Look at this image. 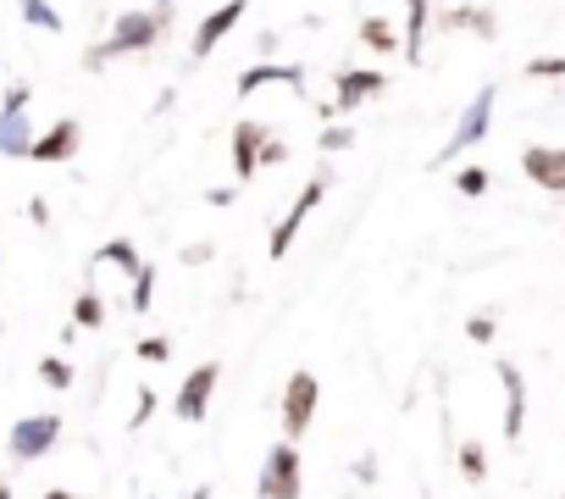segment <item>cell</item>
Returning <instances> with one entry per match:
<instances>
[{
	"mask_svg": "<svg viewBox=\"0 0 565 499\" xmlns=\"http://www.w3.org/2000/svg\"><path fill=\"white\" fill-rule=\"evenodd\" d=\"M306 493V466H300V444L282 438L266 449L260 477H255V499H300Z\"/></svg>",
	"mask_w": 565,
	"mask_h": 499,
	"instance_id": "cell-2",
	"label": "cell"
},
{
	"mask_svg": "<svg viewBox=\"0 0 565 499\" xmlns=\"http://www.w3.org/2000/svg\"><path fill=\"white\" fill-rule=\"evenodd\" d=\"M244 7H249V0H222L216 12H205V23L194 29V45H189V51H194V56H211V51H216V45H222V40L238 29Z\"/></svg>",
	"mask_w": 565,
	"mask_h": 499,
	"instance_id": "cell-12",
	"label": "cell"
},
{
	"mask_svg": "<svg viewBox=\"0 0 565 499\" xmlns=\"http://www.w3.org/2000/svg\"><path fill=\"white\" fill-rule=\"evenodd\" d=\"M383 89H388V73H377V67H355V73H339V84H333V106H339V112H355V106L377 100Z\"/></svg>",
	"mask_w": 565,
	"mask_h": 499,
	"instance_id": "cell-11",
	"label": "cell"
},
{
	"mask_svg": "<svg viewBox=\"0 0 565 499\" xmlns=\"http://www.w3.org/2000/svg\"><path fill=\"white\" fill-rule=\"evenodd\" d=\"M521 178L548 189V194H565V145H526L521 150Z\"/></svg>",
	"mask_w": 565,
	"mask_h": 499,
	"instance_id": "cell-9",
	"label": "cell"
},
{
	"mask_svg": "<svg viewBox=\"0 0 565 499\" xmlns=\"http://www.w3.org/2000/svg\"><path fill=\"white\" fill-rule=\"evenodd\" d=\"M100 322H106V306H100L95 289H84V295L73 300V328H100Z\"/></svg>",
	"mask_w": 565,
	"mask_h": 499,
	"instance_id": "cell-22",
	"label": "cell"
},
{
	"mask_svg": "<svg viewBox=\"0 0 565 499\" xmlns=\"http://www.w3.org/2000/svg\"><path fill=\"white\" fill-rule=\"evenodd\" d=\"M95 262H100V267H117V273H128V278L145 267L139 250H134V238H106V244L95 250Z\"/></svg>",
	"mask_w": 565,
	"mask_h": 499,
	"instance_id": "cell-18",
	"label": "cell"
},
{
	"mask_svg": "<svg viewBox=\"0 0 565 499\" xmlns=\"http://www.w3.org/2000/svg\"><path fill=\"white\" fill-rule=\"evenodd\" d=\"M455 189H460L466 200H482V194L493 189V172H488V167H460V172H455Z\"/></svg>",
	"mask_w": 565,
	"mask_h": 499,
	"instance_id": "cell-21",
	"label": "cell"
},
{
	"mask_svg": "<svg viewBox=\"0 0 565 499\" xmlns=\"http://www.w3.org/2000/svg\"><path fill=\"white\" fill-rule=\"evenodd\" d=\"M205 200H211V205H233V200H238V183H222V189H211Z\"/></svg>",
	"mask_w": 565,
	"mask_h": 499,
	"instance_id": "cell-34",
	"label": "cell"
},
{
	"mask_svg": "<svg viewBox=\"0 0 565 499\" xmlns=\"http://www.w3.org/2000/svg\"><path fill=\"white\" fill-rule=\"evenodd\" d=\"M139 361H150V367L172 361V339H167V333H150V339H139Z\"/></svg>",
	"mask_w": 565,
	"mask_h": 499,
	"instance_id": "cell-26",
	"label": "cell"
},
{
	"mask_svg": "<svg viewBox=\"0 0 565 499\" xmlns=\"http://www.w3.org/2000/svg\"><path fill=\"white\" fill-rule=\"evenodd\" d=\"M189 499H211V488H194V493H189Z\"/></svg>",
	"mask_w": 565,
	"mask_h": 499,
	"instance_id": "cell-38",
	"label": "cell"
},
{
	"mask_svg": "<svg viewBox=\"0 0 565 499\" xmlns=\"http://www.w3.org/2000/svg\"><path fill=\"white\" fill-rule=\"evenodd\" d=\"M56 438H62V416L56 411H34V416H18L12 422V433H7V449H12V460H45L51 449H56Z\"/></svg>",
	"mask_w": 565,
	"mask_h": 499,
	"instance_id": "cell-4",
	"label": "cell"
},
{
	"mask_svg": "<svg viewBox=\"0 0 565 499\" xmlns=\"http://www.w3.org/2000/svg\"><path fill=\"white\" fill-rule=\"evenodd\" d=\"M317 400H322V383L317 372H295L289 383H282V438H306L311 422H317Z\"/></svg>",
	"mask_w": 565,
	"mask_h": 499,
	"instance_id": "cell-5",
	"label": "cell"
},
{
	"mask_svg": "<svg viewBox=\"0 0 565 499\" xmlns=\"http://www.w3.org/2000/svg\"><path fill=\"white\" fill-rule=\"evenodd\" d=\"M211 256H216L211 244H189V250H183V262H189V267H200V262H211Z\"/></svg>",
	"mask_w": 565,
	"mask_h": 499,
	"instance_id": "cell-32",
	"label": "cell"
},
{
	"mask_svg": "<svg viewBox=\"0 0 565 499\" xmlns=\"http://www.w3.org/2000/svg\"><path fill=\"white\" fill-rule=\"evenodd\" d=\"M128 306H134L139 317L156 306V267H139V273H134V300H128Z\"/></svg>",
	"mask_w": 565,
	"mask_h": 499,
	"instance_id": "cell-24",
	"label": "cell"
},
{
	"mask_svg": "<svg viewBox=\"0 0 565 499\" xmlns=\"http://www.w3.org/2000/svg\"><path fill=\"white\" fill-rule=\"evenodd\" d=\"M460 477H466V482H482V477H488V455H482V444H460Z\"/></svg>",
	"mask_w": 565,
	"mask_h": 499,
	"instance_id": "cell-25",
	"label": "cell"
},
{
	"mask_svg": "<svg viewBox=\"0 0 565 499\" xmlns=\"http://www.w3.org/2000/svg\"><path fill=\"white\" fill-rule=\"evenodd\" d=\"M493 100H499L493 84H482V89L471 95V106L460 112V123H455V134L444 139V150L433 156V167H449L455 156H466V150H477V145L488 139V128H493Z\"/></svg>",
	"mask_w": 565,
	"mask_h": 499,
	"instance_id": "cell-3",
	"label": "cell"
},
{
	"mask_svg": "<svg viewBox=\"0 0 565 499\" xmlns=\"http://www.w3.org/2000/svg\"><path fill=\"white\" fill-rule=\"evenodd\" d=\"M282 156H289V150H282V145H277V139H266V145H260V167H277V161H282Z\"/></svg>",
	"mask_w": 565,
	"mask_h": 499,
	"instance_id": "cell-33",
	"label": "cell"
},
{
	"mask_svg": "<svg viewBox=\"0 0 565 499\" xmlns=\"http://www.w3.org/2000/svg\"><path fill=\"white\" fill-rule=\"evenodd\" d=\"M295 89V95H306V67H282V62H249L244 73H238V84H233V95L238 100H249L255 89Z\"/></svg>",
	"mask_w": 565,
	"mask_h": 499,
	"instance_id": "cell-10",
	"label": "cell"
},
{
	"mask_svg": "<svg viewBox=\"0 0 565 499\" xmlns=\"http://www.w3.org/2000/svg\"><path fill=\"white\" fill-rule=\"evenodd\" d=\"M18 12H23V23H34L40 34H62V12L51 7V0H18Z\"/></svg>",
	"mask_w": 565,
	"mask_h": 499,
	"instance_id": "cell-20",
	"label": "cell"
},
{
	"mask_svg": "<svg viewBox=\"0 0 565 499\" xmlns=\"http://www.w3.org/2000/svg\"><path fill=\"white\" fill-rule=\"evenodd\" d=\"M260 145H266V128L260 123H233V183L238 189L260 172Z\"/></svg>",
	"mask_w": 565,
	"mask_h": 499,
	"instance_id": "cell-13",
	"label": "cell"
},
{
	"mask_svg": "<svg viewBox=\"0 0 565 499\" xmlns=\"http://www.w3.org/2000/svg\"><path fill=\"white\" fill-rule=\"evenodd\" d=\"M499 383H504V438L521 444V427H526V378L515 361H499Z\"/></svg>",
	"mask_w": 565,
	"mask_h": 499,
	"instance_id": "cell-14",
	"label": "cell"
},
{
	"mask_svg": "<svg viewBox=\"0 0 565 499\" xmlns=\"http://www.w3.org/2000/svg\"><path fill=\"white\" fill-rule=\"evenodd\" d=\"M172 7H178V0H156L150 12H122V18L111 23V40L95 45L84 62H89V67H106V62H117V56H145V51H156V40L172 29Z\"/></svg>",
	"mask_w": 565,
	"mask_h": 499,
	"instance_id": "cell-1",
	"label": "cell"
},
{
	"mask_svg": "<svg viewBox=\"0 0 565 499\" xmlns=\"http://www.w3.org/2000/svg\"><path fill=\"white\" fill-rule=\"evenodd\" d=\"M361 45L377 51V56H394V51H399V29H394L388 18H366V23H361Z\"/></svg>",
	"mask_w": 565,
	"mask_h": 499,
	"instance_id": "cell-19",
	"label": "cell"
},
{
	"mask_svg": "<svg viewBox=\"0 0 565 499\" xmlns=\"http://www.w3.org/2000/svg\"><path fill=\"white\" fill-rule=\"evenodd\" d=\"M422 40H427V0H405V40H399V51H405V62L416 67L427 51H422Z\"/></svg>",
	"mask_w": 565,
	"mask_h": 499,
	"instance_id": "cell-16",
	"label": "cell"
},
{
	"mask_svg": "<svg viewBox=\"0 0 565 499\" xmlns=\"http://www.w3.org/2000/svg\"><path fill=\"white\" fill-rule=\"evenodd\" d=\"M78 145H84V123H78V117H62V123H51L45 134H34L29 161H40V167H62V161L78 156Z\"/></svg>",
	"mask_w": 565,
	"mask_h": 499,
	"instance_id": "cell-7",
	"label": "cell"
},
{
	"mask_svg": "<svg viewBox=\"0 0 565 499\" xmlns=\"http://www.w3.org/2000/svg\"><path fill=\"white\" fill-rule=\"evenodd\" d=\"M29 150H34V123H29V112L0 106V156L29 161Z\"/></svg>",
	"mask_w": 565,
	"mask_h": 499,
	"instance_id": "cell-15",
	"label": "cell"
},
{
	"mask_svg": "<svg viewBox=\"0 0 565 499\" xmlns=\"http://www.w3.org/2000/svg\"><path fill=\"white\" fill-rule=\"evenodd\" d=\"M40 383H45V389H73V383H78V372H73V361L45 355V361H40Z\"/></svg>",
	"mask_w": 565,
	"mask_h": 499,
	"instance_id": "cell-23",
	"label": "cell"
},
{
	"mask_svg": "<svg viewBox=\"0 0 565 499\" xmlns=\"http://www.w3.org/2000/svg\"><path fill=\"white\" fill-rule=\"evenodd\" d=\"M29 222H34V227H45V222H51V205H45V200H40V194H34V200H29Z\"/></svg>",
	"mask_w": 565,
	"mask_h": 499,
	"instance_id": "cell-35",
	"label": "cell"
},
{
	"mask_svg": "<svg viewBox=\"0 0 565 499\" xmlns=\"http://www.w3.org/2000/svg\"><path fill=\"white\" fill-rule=\"evenodd\" d=\"M444 29H477V40H499V23L488 7H455L444 12Z\"/></svg>",
	"mask_w": 565,
	"mask_h": 499,
	"instance_id": "cell-17",
	"label": "cell"
},
{
	"mask_svg": "<svg viewBox=\"0 0 565 499\" xmlns=\"http://www.w3.org/2000/svg\"><path fill=\"white\" fill-rule=\"evenodd\" d=\"M29 100H34V89H29V84H12L7 95H0V106H18V112H29Z\"/></svg>",
	"mask_w": 565,
	"mask_h": 499,
	"instance_id": "cell-31",
	"label": "cell"
},
{
	"mask_svg": "<svg viewBox=\"0 0 565 499\" xmlns=\"http://www.w3.org/2000/svg\"><path fill=\"white\" fill-rule=\"evenodd\" d=\"M45 499H78V493H67V488H51V493H45Z\"/></svg>",
	"mask_w": 565,
	"mask_h": 499,
	"instance_id": "cell-37",
	"label": "cell"
},
{
	"mask_svg": "<svg viewBox=\"0 0 565 499\" xmlns=\"http://www.w3.org/2000/svg\"><path fill=\"white\" fill-rule=\"evenodd\" d=\"M526 78H565V56H532Z\"/></svg>",
	"mask_w": 565,
	"mask_h": 499,
	"instance_id": "cell-27",
	"label": "cell"
},
{
	"mask_svg": "<svg viewBox=\"0 0 565 499\" xmlns=\"http://www.w3.org/2000/svg\"><path fill=\"white\" fill-rule=\"evenodd\" d=\"M0 333H7V322H0Z\"/></svg>",
	"mask_w": 565,
	"mask_h": 499,
	"instance_id": "cell-40",
	"label": "cell"
},
{
	"mask_svg": "<svg viewBox=\"0 0 565 499\" xmlns=\"http://www.w3.org/2000/svg\"><path fill=\"white\" fill-rule=\"evenodd\" d=\"M216 378H222V367H216V361L194 367V372L183 378L178 400H172V416H178V422H205V411H211V394H216Z\"/></svg>",
	"mask_w": 565,
	"mask_h": 499,
	"instance_id": "cell-8",
	"label": "cell"
},
{
	"mask_svg": "<svg viewBox=\"0 0 565 499\" xmlns=\"http://www.w3.org/2000/svg\"><path fill=\"white\" fill-rule=\"evenodd\" d=\"M355 477L372 482V477H377V455H361V460H355Z\"/></svg>",
	"mask_w": 565,
	"mask_h": 499,
	"instance_id": "cell-36",
	"label": "cell"
},
{
	"mask_svg": "<svg viewBox=\"0 0 565 499\" xmlns=\"http://www.w3.org/2000/svg\"><path fill=\"white\" fill-rule=\"evenodd\" d=\"M150 416H156V389H139V400H134V422H128V427L139 433Z\"/></svg>",
	"mask_w": 565,
	"mask_h": 499,
	"instance_id": "cell-28",
	"label": "cell"
},
{
	"mask_svg": "<svg viewBox=\"0 0 565 499\" xmlns=\"http://www.w3.org/2000/svg\"><path fill=\"white\" fill-rule=\"evenodd\" d=\"M493 333H499L493 317H471V322H466V339H471V344H493Z\"/></svg>",
	"mask_w": 565,
	"mask_h": 499,
	"instance_id": "cell-29",
	"label": "cell"
},
{
	"mask_svg": "<svg viewBox=\"0 0 565 499\" xmlns=\"http://www.w3.org/2000/svg\"><path fill=\"white\" fill-rule=\"evenodd\" d=\"M322 194H328V172H317V178H311V183L300 189V200H295L289 211H282V222L271 227V244H266V256H271V262H282V256H289L295 233H300V227H306V216H311V211L322 205Z\"/></svg>",
	"mask_w": 565,
	"mask_h": 499,
	"instance_id": "cell-6",
	"label": "cell"
},
{
	"mask_svg": "<svg viewBox=\"0 0 565 499\" xmlns=\"http://www.w3.org/2000/svg\"><path fill=\"white\" fill-rule=\"evenodd\" d=\"M355 145V128H322V150H350Z\"/></svg>",
	"mask_w": 565,
	"mask_h": 499,
	"instance_id": "cell-30",
	"label": "cell"
},
{
	"mask_svg": "<svg viewBox=\"0 0 565 499\" xmlns=\"http://www.w3.org/2000/svg\"><path fill=\"white\" fill-rule=\"evenodd\" d=\"M0 499H12V488H7V482H0Z\"/></svg>",
	"mask_w": 565,
	"mask_h": 499,
	"instance_id": "cell-39",
	"label": "cell"
}]
</instances>
